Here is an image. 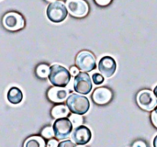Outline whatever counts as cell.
<instances>
[{
	"label": "cell",
	"mask_w": 157,
	"mask_h": 147,
	"mask_svg": "<svg viewBox=\"0 0 157 147\" xmlns=\"http://www.w3.org/2000/svg\"><path fill=\"white\" fill-rule=\"evenodd\" d=\"M49 81L57 87H66L71 82V74L64 67L60 64H53L50 67Z\"/></svg>",
	"instance_id": "1"
},
{
	"label": "cell",
	"mask_w": 157,
	"mask_h": 147,
	"mask_svg": "<svg viewBox=\"0 0 157 147\" xmlns=\"http://www.w3.org/2000/svg\"><path fill=\"white\" fill-rule=\"evenodd\" d=\"M66 106L74 114L84 115L90 108V102L87 98L80 94H71L66 99Z\"/></svg>",
	"instance_id": "2"
},
{
	"label": "cell",
	"mask_w": 157,
	"mask_h": 147,
	"mask_svg": "<svg viewBox=\"0 0 157 147\" xmlns=\"http://www.w3.org/2000/svg\"><path fill=\"white\" fill-rule=\"evenodd\" d=\"M47 17L54 23H60L63 21L68 14L66 6L62 1H55L51 3L47 7Z\"/></svg>",
	"instance_id": "3"
},
{
	"label": "cell",
	"mask_w": 157,
	"mask_h": 147,
	"mask_svg": "<svg viewBox=\"0 0 157 147\" xmlns=\"http://www.w3.org/2000/svg\"><path fill=\"white\" fill-rule=\"evenodd\" d=\"M75 64L76 67L83 72L93 71L97 67L96 57L89 51H82L76 55Z\"/></svg>",
	"instance_id": "4"
},
{
	"label": "cell",
	"mask_w": 157,
	"mask_h": 147,
	"mask_svg": "<svg viewBox=\"0 0 157 147\" xmlns=\"http://www.w3.org/2000/svg\"><path fill=\"white\" fill-rule=\"evenodd\" d=\"M93 87L90 75L86 72H79L74 79V90L80 95H87Z\"/></svg>",
	"instance_id": "5"
},
{
	"label": "cell",
	"mask_w": 157,
	"mask_h": 147,
	"mask_svg": "<svg viewBox=\"0 0 157 147\" xmlns=\"http://www.w3.org/2000/svg\"><path fill=\"white\" fill-rule=\"evenodd\" d=\"M139 107L146 111H153L157 107V98L151 90H142L137 95Z\"/></svg>",
	"instance_id": "6"
},
{
	"label": "cell",
	"mask_w": 157,
	"mask_h": 147,
	"mask_svg": "<svg viewBox=\"0 0 157 147\" xmlns=\"http://www.w3.org/2000/svg\"><path fill=\"white\" fill-rule=\"evenodd\" d=\"M66 8L75 17H85L89 12V6L85 0H67Z\"/></svg>",
	"instance_id": "7"
},
{
	"label": "cell",
	"mask_w": 157,
	"mask_h": 147,
	"mask_svg": "<svg viewBox=\"0 0 157 147\" xmlns=\"http://www.w3.org/2000/svg\"><path fill=\"white\" fill-rule=\"evenodd\" d=\"M52 129L54 132V136L58 140H63L69 137V135L72 133L73 125L69 119L62 118V119H57L54 122Z\"/></svg>",
	"instance_id": "8"
},
{
	"label": "cell",
	"mask_w": 157,
	"mask_h": 147,
	"mask_svg": "<svg viewBox=\"0 0 157 147\" xmlns=\"http://www.w3.org/2000/svg\"><path fill=\"white\" fill-rule=\"evenodd\" d=\"M3 24L6 29L16 31L18 29H21L25 26L24 18L21 15L16 12H9L5 15L3 17Z\"/></svg>",
	"instance_id": "9"
},
{
	"label": "cell",
	"mask_w": 157,
	"mask_h": 147,
	"mask_svg": "<svg viewBox=\"0 0 157 147\" xmlns=\"http://www.w3.org/2000/svg\"><path fill=\"white\" fill-rule=\"evenodd\" d=\"M72 141L78 145H85L87 143H89V141L92 138V133L91 131L84 125L78 126L76 128H75V130L72 133Z\"/></svg>",
	"instance_id": "10"
},
{
	"label": "cell",
	"mask_w": 157,
	"mask_h": 147,
	"mask_svg": "<svg viewBox=\"0 0 157 147\" xmlns=\"http://www.w3.org/2000/svg\"><path fill=\"white\" fill-rule=\"evenodd\" d=\"M116 68H117L116 61L111 56H104L99 60L98 70H99V73L105 78L111 77L115 74Z\"/></svg>",
	"instance_id": "11"
},
{
	"label": "cell",
	"mask_w": 157,
	"mask_h": 147,
	"mask_svg": "<svg viewBox=\"0 0 157 147\" xmlns=\"http://www.w3.org/2000/svg\"><path fill=\"white\" fill-rule=\"evenodd\" d=\"M113 94L108 87H98L92 94V99L96 104L106 105L112 99Z\"/></svg>",
	"instance_id": "12"
},
{
	"label": "cell",
	"mask_w": 157,
	"mask_h": 147,
	"mask_svg": "<svg viewBox=\"0 0 157 147\" xmlns=\"http://www.w3.org/2000/svg\"><path fill=\"white\" fill-rule=\"evenodd\" d=\"M68 93L69 91L64 87H53L48 90L47 96L51 101L55 103H62L68 99Z\"/></svg>",
	"instance_id": "13"
},
{
	"label": "cell",
	"mask_w": 157,
	"mask_h": 147,
	"mask_svg": "<svg viewBox=\"0 0 157 147\" xmlns=\"http://www.w3.org/2000/svg\"><path fill=\"white\" fill-rule=\"evenodd\" d=\"M23 99V93L22 91L16 87H11L8 92H7V100L9 101V103L17 105L19 104Z\"/></svg>",
	"instance_id": "14"
},
{
	"label": "cell",
	"mask_w": 157,
	"mask_h": 147,
	"mask_svg": "<svg viewBox=\"0 0 157 147\" xmlns=\"http://www.w3.org/2000/svg\"><path fill=\"white\" fill-rule=\"evenodd\" d=\"M69 109L65 105H56L52 109L51 114L54 119L66 118L69 115Z\"/></svg>",
	"instance_id": "15"
},
{
	"label": "cell",
	"mask_w": 157,
	"mask_h": 147,
	"mask_svg": "<svg viewBox=\"0 0 157 147\" xmlns=\"http://www.w3.org/2000/svg\"><path fill=\"white\" fill-rule=\"evenodd\" d=\"M46 144L42 137L31 136L24 144V147H45Z\"/></svg>",
	"instance_id": "16"
},
{
	"label": "cell",
	"mask_w": 157,
	"mask_h": 147,
	"mask_svg": "<svg viewBox=\"0 0 157 147\" xmlns=\"http://www.w3.org/2000/svg\"><path fill=\"white\" fill-rule=\"evenodd\" d=\"M36 74L40 78H46L50 74V67L47 64H41L36 68Z\"/></svg>",
	"instance_id": "17"
},
{
	"label": "cell",
	"mask_w": 157,
	"mask_h": 147,
	"mask_svg": "<svg viewBox=\"0 0 157 147\" xmlns=\"http://www.w3.org/2000/svg\"><path fill=\"white\" fill-rule=\"evenodd\" d=\"M69 120L73 125V127H78V126H81L82 123H83V118L81 115H78V114H72L70 115L69 117Z\"/></svg>",
	"instance_id": "18"
},
{
	"label": "cell",
	"mask_w": 157,
	"mask_h": 147,
	"mask_svg": "<svg viewBox=\"0 0 157 147\" xmlns=\"http://www.w3.org/2000/svg\"><path fill=\"white\" fill-rule=\"evenodd\" d=\"M41 135H42V137H44L46 139H52L54 136V132H53L52 127H51V126L45 127L41 131Z\"/></svg>",
	"instance_id": "19"
},
{
	"label": "cell",
	"mask_w": 157,
	"mask_h": 147,
	"mask_svg": "<svg viewBox=\"0 0 157 147\" xmlns=\"http://www.w3.org/2000/svg\"><path fill=\"white\" fill-rule=\"evenodd\" d=\"M92 81L96 84V85H101L104 82V76L101 74L96 73L92 75Z\"/></svg>",
	"instance_id": "20"
},
{
	"label": "cell",
	"mask_w": 157,
	"mask_h": 147,
	"mask_svg": "<svg viewBox=\"0 0 157 147\" xmlns=\"http://www.w3.org/2000/svg\"><path fill=\"white\" fill-rule=\"evenodd\" d=\"M58 147H76L75 144L73 142V141H70V140H65V141H63L61 142Z\"/></svg>",
	"instance_id": "21"
},
{
	"label": "cell",
	"mask_w": 157,
	"mask_h": 147,
	"mask_svg": "<svg viewBox=\"0 0 157 147\" xmlns=\"http://www.w3.org/2000/svg\"><path fill=\"white\" fill-rule=\"evenodd\" d=\"M151 122L153 125L157 129V107L151 113Z\"/></svg>",
	"instance_id": "22"
},
{
	"label": "cell",
	"mask_w": 157,
	"mask_h": 147,
	"mask_svg": "<svg viewBox=\"0 0 157 147\" xmlns=\"http://www.w3.org/2000/svg\"><path fill=\"white\" fill-rule=\"evenodd\" d=\"M94 1L99 6H107L112 2V0H94Z\"/></svg>",
	"instance_id": "23"
},
{
	"label": "cell",
	"mask_w": 157,
	"mask_h": 147,
	"mask_svg": "<svg viewBox=\"0 0 157 147\" xmlns=\"http://www.w3.org/2000/svg\"><path fill=\"white\" fill-rule=\"evenodd\" d=\"M58 142L55 139H50L49 142L47 143V147H58Z\"/></svg>",
	"instance_id": "24"
},
{
	"label": "cell",
	"mask_w": 157,
	"mask_h": 147,
	"mask_svg": "<svg viewBox=\"0 0 157 147\" xmlns=\"http://www.w3.org/2000/svg\"><path fill=\"white\" fill-rule=\"evenodd\" d=\"M70 74H71V75H73V76H76L78 74H79V69L76 67V66H72L71 68H70Z\"/></svg>",
	"instance_id": "25"
},
{
	"label": "cell",
	"mask_w": 157,
	"mask_h": 147,
	"mask_svg": "<svg viewBox=\"0 0 157 147\" xmlns=\"http://www.w3.org/2000/svg\"><path fill=\"white\" fill-rule=\"evenodd\" d=\"M132 147H147V145L144 141H137L133 144Z\"/></svg>",
	"instance_id": "26"
},
{
	"label": "cell",
	"mask_w": 157,
	"mask_h": 147,
	"mask_svg": "<svg viewBox=\"0 0 157 147\" xmlns=\"http://www.w3.org/2000/svg\"><path fill=\"white\" fill-rule=\"evenodd\" d=\"M154 146L157 147V135H156V136H155V140H154Z\"/></svg>",
	"instance_id": "27"
},
{
	"label": "cell",
	"mask_w": 157,
	"mask_h": 147,
	"mask_svg": "<svg viewBox=\"0 0 157 147\" xmlns=\"http://www.w3.org/2000/svg\"><path fill=\"white\" fill-rule=\"evenodd\" d=\"M154 94L155 95V97L157 98V86L155 87V90H154Z\"/></svg>",
	"instance_id": "28"
},
{
	"label": "cell",
	"mask_w": 157,
	"mask_h": 147,
	"mask_svg": "<svg viewBox=\"0 0 157 147\" xmlns=\"http://www.w3.org/2000/svg\"><path fill=\"white\" fill-rule=\"evenodd\" d=\"M46 1H48V2H51V3H52V2H55L56 0H46Z\"/></svg>",
	"instance_id": "29"
},
{
	"label": "cell",
	"mask_w": 157,
	"mask_h": 147,
	"mask_svg": "<svg viewBox=\"0 0 157 147\" xmlns=\"http://www.w3.org/2000/svg\"><path fill=\"white\" fill-rule=\"evenodd\" d=\"M76 147H86V146H85V145H77Z\"/></svg>",
	"instance_id": "30"
}]
</instances>
